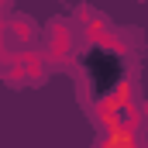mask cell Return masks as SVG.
Returning a JSON list of instances; mask_svg holds the SVG:
<instances>
[{
    "label": "cell",
    "instance_id": "obj_1",
    "mask_svg": "<svg viewBox=\"0 0 148 148\" xmlns=\"http://www.w3.org/2000/svg\"><path fill=\"white\" fill-rule=\"evenodd\" d=\"M83 66H86V73L93 79V90L97 93H110L117 90V83H124V62H121V55H114V52H103V48H90L86 55H83Z\"/></svg>",
    "mask_w": 148,
    "mask_h": 148
},
{
    "label": "cell",
    "instance_id": "obj_2",
    "mask_svg": "<svg viewBox=\"0 0 148 148\" xmlns=\"http://www.w3.org/2000/svg\"><path fill=\"white\" fill-rule=\"evenodd\" d=\"M14 35L17 38H35V21L31 17H17L14 21Z\"/></svg>",
    "mask_w": 148,
    "mask_h": 148
}]
</instances>
